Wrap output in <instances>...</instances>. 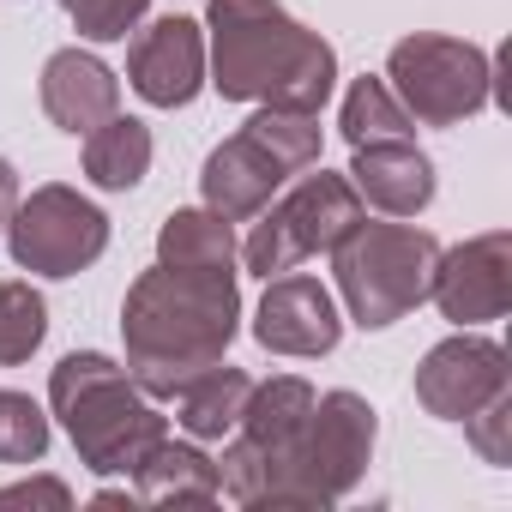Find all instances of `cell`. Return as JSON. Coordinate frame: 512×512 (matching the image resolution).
Returning <instances> with one entry per match:
<instances>
[{"label":"cell","instance_id":"1","mask_svg":"<svg viewBox=\"0 0 512 512\" xmlns=\"http://www.w3.org/2000/svg\"><path fill=\"white\" fill-rule=\"evenodd\" d=\"M241 326V290L229 272H187V266H151L133 278L121 302V338H127V374L145 398H175L193 374L223 362Z\"/></svg>","mask_w":512,"mask_h":512},{"label":"cell","instance_id":"2","mask_svg":"<svg viewBox=\"0 0 512 512\" xmlns=\"http://www.w3.org/2000/svg\"><path fill=\"white\" fill-rule=\"evenodd\" d=\"M211 85L229 103L320 115L338 85V49L296 25L278 0H211Z\"/></svg>","mask_w":512,"mask_h":512},{"label":"cell","instance_id":"3","mask_svg":"<svg viewBox=\"0 0 512 512\" xmlns=\"http://www.w3.org/2000/svg\"><path fill=\"white\" fill-rule=\"evenodd\" d=\"M49 404L67 422L73 452L97 476H133L145 452L169 434V416L157 410V398H145L133 374L97 350L61 356V368L49 374Z\"/></svg>","mask_w":512,"mask_h":512},{"label":"cell","instance_id":"4","mask_svg":"<svg viewBox=\"0 0 512 512\" xmlns=\"http://www.w3.org/2000/svg\"><path fill=\"white\" fill-rule=\"evenodd\" d=\"M434 266H440V241L416 223H368L362 217L332 247L338 296L362 332H386L410 308H422L434 290Z\"/></svg>","mask_w":512,"mask_h":512},{"label":"cell","instance_id":"5","mask_svg":"<svg viewBox=\"0 0 512 512\" xmlns=\"http://www.w3.org/2000/svg\"><path fill=\"white\" fill-rule=\"evenodd\" d=\"M362 217H368V205L350 187V175H332V169L302 175L260 223H253L241 260L260 278H284V272H296L308 260V253H332Z\"/></svg>","mask_w":512,"mask_h":512},{"label":"cell","instance_id":"6","mask_svg":"<svg viewBox=\"0 0 512 512\" xmlns=\"http://www.w3.org/2000/svg\"><path fill=\"white\" fill-rule=\"evenodd\" d=\"M386 85L410 109V121H422V127H458V121L482 115L488 97H494L488 55L464 37H434V31H416V37L392 43Z\"/></svg>","mask_w":512,"mask_h":512},{"label":"cell","instance_id":"7","mask_svg":"<svg viewBox=\"0 0 512 512\" xmlns=\"http://www.w3.org/2000/svg\"><path fill=\"white\" fill-rule=\"evenodd\" d=\"M7 247H13V260H19L25 272H37V278H73V272H85V266L103 260V247H109V217H103L85 193L49 181V187H37L31 199L13 205V217H7Z\"/></svg>","mask_w":512,"mask_h":512},{"label":"cell","instance_id":"8","mask_svg":"<svg viewBox=\"0 0 512 512\" xmlns=\"http://www.w3.org/2000/svg\"><path fill=\"white\" fill-rule=\"evenodd\" d=\"M374 440H380V422H374L368 398H356V392L314 398V416H308V434H302V470H308V482L326 506L344 500L368 476Z\"/></svg>","mask_w":512,"mask_h":512},{"label":"cell","instance_id":"9","mask_svg":"<svg viewBox=\"0 0 512 512\" xmlns=\"http://www.w3.org/2000/svg\"><path fill=\"white\" fill-rule=\"evenodd\" d=\"M512 386V368H506V350L494 338H476L470 326L446 344H434L416 368V398L428 416L440 422H464L476 416L488 398H500Z\"/></svg>","mask_w":512,"mask_h":512},{"label":"cell","instance_id":"10","mask_svg":"<svg viewBox=\"0 0 512 512\" xmlns=\"http://www.w3.org/2000/svg\"><path fill=\"white\" fill-rule=\"evenodd\" d=\"M428 296H434V308L452 326L500 320L512 308V235L506 229H488V235H470L464 247L440 253Z\"/></svg>","mask_w":512,"mask_h":512},{"label":"cell","instance_id":"11","mask_svg":"<svg viewBox=\"0 0 512 512\" xmlns=\"http://www.w3.org/2000/svg\"><path fill=\"white\" fill-rule=\"evenodd\" d=\"M253 338L272 356H332L344 338L338 302L320 278H266L260 314H253Z\"/></svg>","mask_w":512,"mask_h":512},{"label":"cell","instance_id":"12","mask_svg":"<svg viewBox=\"0 0 512 512\" xmlns=\"http://www.w3.org/2000/svg\"><path fill=\"white\" fill-rule=\"evenodd\" d=\"M284 181H290V163H284L260 133H253V127H241L235 139H223V145L205 157V169H199L205 205H211L217 217H229V223L260 217Z\"/></svg>","mask_w":512,"mask_h":512},{"label":"cell","instance_id":"13","mask_svg":"<svg viewBox=\"0 0 512 512\" xmlns=\"http://www.w3.org/2000/svg\"><path fill=\"white\" fill-rule=\"evenodd\" d=\"M127 79L157 109L193 103L205 85V31L193 19H157L151 31H139V43L127 55Z\"/></svg>","mask_w":512,"mask_h":512},{"label":"cell","instance_id":"14","mask_svg":"<svg viewBox=\"0 0 512 512\" xmlns=\"http://www.w3.org/2000/svg\"><path fill=\"white\" fill-rule=\"evenodd\" d=\"M43 109H49V121L61 133L85 139L91 127H103L109 115H121V79L91 49H55L43 61Z\"/></svg>","mask_w":512,"mask_h":512},{"label":"cell","instance_id":"15","mask_svg":"<svg viewBox=\"0 0 512 512\" xmlns=\"http://www.w3.org/2000/svg\"><path fill=\"white\" fill-rule=\"evenodd\" d=\"M350 187L362 193V205L386 211V217H416L434 199V163L410 145H362L350 163Z\"/></svg>","mask_w":512,"mask_h":512},{"label":"cell","instance_id":"16","mask_svg":"<svg viewBox=\"0 0 512 512\" xmlns=\"http://www.w3.org/2000/svg\"><path fill=\"white\" fill-rule=\"evenodd\" d=\"M133 494H139V506H217L223 500L217 464L193 440H169V434L133 470Z\"/></svg>","mask_w":512,"mask_h":512},{"label":"cell","instance_id":"17","mask_svg":"<svg viewBox=\"0 0 512 512\" xmlns=\"http://www.w3.org/2000/svg\"><path fill=\"white\" fill-rule=\"evenodd\" d=\"M253 380L229 362H211L205 374H193L181 392H175V422L193 434V440H229L235 422H241V404H247Z\"/></svg>","mask_w":512,"mask_h":512},{"label":"cell","instance_id":"18","mask_svg":"<svg viewBox=\"0 0 512 512\" xmlns=\"http://www.w3.org/2000/svg\"><path fill=\"white\" fill-rule=\"evenodd\" d=\"M235 229L211 205L199 211H169L157 229V266H187V272H229L235 266Z\"/></svg>","mask_w":512,"mask_h":512},{"label":"cell","instance_id":"19","mask_svg":"<svg viewBox=\"0 0 512 512\" xmlns=\"http://www.w3.org/2000/svg\"><path fill=\"white\" fill-rule=\"evenodd\" d=\"M151 169V127L133 121V115H109L103 127L85 133V175L103 187V193H127L139 187Z\"/></svg>","mask_w":512,"mask_h":512},{"label":"cell","instance_id":"20","mask_svg":"<svg viewBox=\"0 0 512 512\" xmlns=\"http://www.w3.org/2000/svg\"><path fill=\"white\" fill-rule=\"evenodd\" d=\"M338 133L350 139V151H362V145H410V139H416V121H410V109L392 97L386 79H356L350 97H344Z\"/></svg>","mask_w":512,"mask_h":512},{"label":"cell","instance_id":"21","mask_svg":"<svg viewBox=\"0 0 512 512\" xmlns=\"http://www.w3.org/2000/svg\"><path fill=\"white\" fill-rule=\"evenodd\" d=\"M43 338H49V302L31 284L0 278V368L31 362L43 350Z\"/></svg>","mask_w":512,"mask_h":512},{"label":"cell","instance_id":"22","mask_svg":"<svg viewBox=\"0 0 512 512\" xmlns=\"http://www.w3.org/2000/svg\"><path fill=\"white\" fill-rule=\"evenodd\" d=\"M49 452V416L37 398L0 386V464H37Z\"/></svg>","mask_w":512,"mask_h":512},{"label":"cell","instance_id":"23","mask_svg":"<svg viewBox=\"0 0 512 512\" xmlns=\"http://www.w3.org/2000/svg\"><path fill=\"white\" fill-rule=\"evenodd\" d=\"M151 0H61V13L73 19V31L85 43H121L139 19H145Z\"/></svg>","mask_w":512,"mask_h":512},{"label":"cell","instance_id":"24","mask_svg":"<svg viewBox=\"0 0 512 512\" xmlns=\"http://www.w3.org/2000/svg\"><path fill=\"white\" fill-rule=\"evenodd\" d=\"M464 434L482 452V464H512V392H500L476 416H464Z\"/></svg>","mask_w":512,"mask_h":512},{"label":"cell","instance_id":"25","mask_svg":"<svg viewBox=\"0 0 512 512\" xmlns=\"http://www.w3.org/2000/svg\"><path fill=\"white\" fill-rule=\"evenodd\" d=\"M13 205H19V175H13V163H7V157H0V229H7Z\"/></svg>","mask_w":512,"mask_h":512}]
</instances>
